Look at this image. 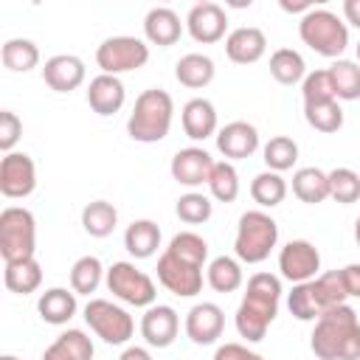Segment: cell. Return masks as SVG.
<instances>
[{
  "mask_svg": "<svg viewBox=\"0 0 360 360\" xmlns=\"http://www.w3.org/2000/svg\"><path fill=\"white\" fill-rule=\"evenodd\" d=\"M3 281L11 292L17 295H28L34 290H39L42 284V267L37 259H22V262H8L3 270Z\"/></svg>",
  "mask_w": 360,
  "mask_h": 360,
  "instance_id": "obj_29",
  "label": "cell"
},
{
  "mask_svg": "<svg viewBox=\"0 0 360 360\" xmlns=\"http://www.w3.org/2000/svg\"><path fill=\"white\" fill-rule=\"evenodd\" d=\"M298 37L307 48L326 59H340V53L349 45V28L346 22L329 11V8H312L298 22Z\"/></svg>",
  "mask_w": 360,
  "mask_h": 360,
  "instance_id": "obj_4",
  "label": "cell"
},
{
  "mask_svg": "<svg viewBox=\"0 0 360 360\" xmlns=\"http://www.w3.org/2000/svg\"><path fill=\"white\" fill-rule=\"evenodd\" d=\"M0 360H20V357H14V354H3Z\"/></svg>",
  "mask_w": 360,
  "mask_h": 360,
  "instance_id": "obj_52",
  "label": "cell"
},
{
  "mask_svg": "<svg viewBox=\"0 0 360 360\" xmlns=\"http://www.w3.org/2000/svg\"><path fill=\"white\" fill-rule=\"evenodd\" d=\"M287 307H290V315L298 318V321H318L323 315V307L318 301V292H315L312 281L292 284V292L287 295Z\"/></svg>",
  "mask_w": 360,
  "mask_h": 360,
  "instance_id": "obj_36",
  "label": "cell"
},
{
  "mask_svg": "<svg viewBox=\"0 0 360 360\" xmlns=\"http://www.w3.org/2000/svg\"><path fill=\"white\" fill-rule=\"evenodd\" d=\"M211 169H214V158L202 146H186V149L174 152L172 166H169L172 177L180 186H188V188H197V186L208 183Z\"/></svg>",
  "mask_w": 360,
  "mask_h": 360,
  "instance_id": "obj_16",
  "label": "cell"
},
{
  "mask_svg": "<svg viewBox=\"0 0 360 360\" xmlns=\"http://www.w3.org/2000/svg\"><path fill=\"white\" fill-rule=\"evenodd\" d=\"M166 250L174 253V256H180V259H186V262H191V264H200V267H202L205 259H208V242H205L200 233H194V231H180V233H174Z\"/></svg>",
  "mask_w": 360,
  "mask_h": 360,
  "instance_id": "obj_41",
  "label": "cell"
},
{
  "mask_svg": "<svg viewBox=\"0 0 360 360\" xmlns=\"http://www.w3.org/2000/svg\"><path fill=\"white\" fill-rule=\"evenodd\" d=\"M214 360H264L259 352H250L248 346L242 343H222L217 352H214Z\"/></svg>",
  "mask_w": 360,
  "mask_h": 360,
  "instance_id": "obj_46",
  "label": "cell"
},
{
  "mask_svg": "<svg viewBox=\"0 0 360 360\" xmlns=\"http://www.w3.org/2000/svg\"><path fill=\"white\" fill-rule=\"evenodd\" d=\"M281 8H284V11H304V14H307V11H312L315 6H312L309 0H301V3H290V0H281Z\"/></svg>",
  "mask_w": 360,
  "mask_h": 360,
  "instance_id": "obj_50",
  "label": "cell"
},
{
  "mask_svg": "<svg viewBox=\"0 0 360 360\" xmlns=\"http://www.w3.org/2000/svg\"><path fill=\"white\" fill-rule=\"evenodd\" d=\"M208 191L219 202H233L239 197V174H236V166L231 160L214 163L211 177H208Z\"/></svg>",
  "mask_w": 360,
  "mask_h": 360,
  "instance_id": "obj_37",
  "label": "cell"
},
{
  "mask_svg": "<svg viewBox=\"0 0 360 360\" xmlns=\"http://www.w3.org/2000/svg\"><path fill=\"white\" fill-rule=\"evenodd\" d=\"M79 304H76V292L73 290H65V287H51L39 295L37 301V312L45 323H53V326H62L68 323L73 315H76Z\"/></svg>",
  "mask_w": 360,
  "mask_h": 360,
  "instance_id": "obj_23",
  "label": "cell"
},
{
  "mask_svg": "<svg viewBox=\"0 0 360 360\" xmlns=\"http://www.w3.org/2000/svg\"><path fill=\"white\" fill-rule=\"evenodd\" d=\"M329 76H332L338 101H357L360 98V65L357 62L335 59L329 65Z\"/></svg>",
  "mask_w": 360,
  "mask_h": 360,
  "instance_id": "obj_32",
  "label": "cell"
},
{
  "mask_svg": "<svg viewBox=\"0 0 360 360\" xmlns=\"http://www.w3.org/2000/svg\"><path fill=\"white\" fill-rule=\"evenodd\" d=\"M242 278H245L242 276V264L233 256H217L205 267V281L217 292H233V290H239L242 287Z\"/></svg>",
  "mask_w": 360,
  "mask_h": 360,
  "instance_id": "obj_28",
  "label": "cell"
},
{
  "mask_svg": "<svg viewBox=\"0 0 360 360\" xmlns=\"http://www.w3.org/2000/svg\"><path fill=\"white\" fill-rule=\"evenodd\" d=\"M186 28H188V34H191L194 42L214 45V42H219V39L225 37V31H228V14H225V8H222L219 3L205 0V3L191 6L188 17H186Z\"/></svg>",
  "mask_w": 360,
  "mask_h": 360,
  "instance_id": "obj_13",
  "label": "cell"
},
{
  "mask_svg": "<svg viewBox=\"0 0 360 360\" xmlns=\"http://www.w3.org/2000/svg\"><path fill=\"white\" fill-rule=\"evenodd\" d=\"M214 59L205 56V53H186L177 59L174 65V79L183 84V87H191V90H200V87H208L214 82Z\"/></svg>",
  "mask_w": 360,
  "mask_h": 360,
  "instance_id": "obj_25",
  "label": "cell"
},
{
  "mask_svg": "<svg viewBox=\"0 0 360 360\" xmlns=\"http://www.w3.org/2000/svg\"><path fill=\"white\" fill-rule=\"evenodd\" d=\"M318 360H360V318L349 304L326 309L309 335Z\"/></svg>",
  "mask_w": 360,
  "mask_h": 360,
  "instance_id": "obj_1",
  "label": "cell"
},
{
  "mask_svg": "<svg viewBox=\"0 0 360 360\" xmlns=\"http://www.w3.org/2000/svg\"><path fill=\"white\" fill-rule=\"evenodd\" d=\"M118 360H152V354H149V349H143V346H127Z\"/></svg>",
  "mask_w": 360,
  "mask_h": 360,
  "instance_id": "obj_49",
  "label": "cell"
},
{
  "mask_svg": "<svg viewBox=\"0 0 360 360\" xmlns=\"http://www.w3.org/2000/svg\"><path fill=\"white\" fill-rule=\"evenodd\" d=\"M217 149L225 160H245L259 149V129L248 121H231L217 132Z\"/></svg>",
  "mask_w": 360,
  "mask_h": 360,
  "instance_id": "obj_17",
  "label": "cell"
},
{
  "mask_svg": "<svg viewBox=\"0 0 360 360\" xmlns=\"http://www.w3.org/2000/svg\"><path fill=\"white\" fill-rule=\"evenodd\" d=\"M281 278L273 273H253L248 278V292L236 309V332L248 343H259L267 335V326L278 315Z\"/></svg>",
  "mask_w": 360,
  "mask_h": 360,
  "instance_id": "obj_2",
  "label": "cell"
},
{
  "mask_svg": "<svg viewBox=\"0 0 360 360\" xmlns=\"http://www.w3.org/2000/svg\"><path fill=\"white\" fill-rule=\"evenodd\" d=\"M270 76L278 84H298L307 76V62L292 48H278L270 53Z\"/></svg>",
  "mask_w": 360,
  "mask_h": 360,
  "instance_id": "obj_31",
  "label": "cell"
},
{
  "mask_svg": "<svg viewBox=\"0 0 360 360\" xmlns=\"http://www.w3.org/2000/svg\"><path fill=\"white\" fill-rule=\"evenodd\" d=\"M340 276H343V284H346L349 298H360V264L357 262L354 264H346L340 270Z\"/></svg>",
  "mask_w": 360,
  "mask_h": 360,
  "instance_id": "obj_47",
  "label": "cell"
},
{
  "mask_svg": "<svg viewBox=\"0 0 360 360\" xmlns=\"http://www.w3.org/2000/svg\"><path fill=\"white\" fill-rule=\"evenodd\" d=\"M177 332H180V315L174 312V307H169V304L146 307V312L141 318V335H143L146 346L166 349L174 343Z\"/></svg>",
  "mask_w": 360,
  "mask_h": 360,
  "instance_id": "obj_15",
  "label": "cell"
},
{
  "mask_svg": "<svg viewBox=\"0 0 360 360\" xmlns=\"http://www.w3.org/2000/svg\"><path fill=\"white\" fill-rule=\"evenodd\" d=\"M180 121H183V132L191 138V141H205L217 132V110L208 98H191L183 104V112H180Z\"/></svg>",
  "mask_w": 360,
  "mask_h": 360,
  "instance_id": "obj_22",
  "label": "cell"
},
{
  "mask_svg": "<svg viewBox=\"0 0 360 360\" xmlns=\"http://www.w3.org/2000/svg\"><path fill=\"white\" fill-rule=\"evenodd\" d=\"M301 96H304V104L338 101V98H335V84H332L329 68H321V70L307 73V76H304V82H301Z\"/></svg>",
  "mask_w": 360,
  "mask_h": 360,
  "instance_id": "obj_43",
  "label": "cell"
},
{
  "mask_svg": "<svg viewBox=\"0 0 360 360\" xmlns=\"http://www.w3.org/2000/svg\"><path fill=\"white\" fill-rule=\"evenodd\" d=\"M292 194L301 202H323L329 197V174L321 172L318 166H304L292 174Z\"/></svg>",
  "mask_w": 360,
  "mask_h": 360,
  "instance_id": "obj_27",
  "label": "cell"
},
{
  "mask_svg": "<svg viewBox=\"0 0 360 360\" xmlns=\"http://www.w3.org/2000/svg\"><path fill=\"white\" fill-rule=\"evenodd\" d=\"M354 242H357V248H360V217L354 219Z\"/></svg>",
  "mask_w": 360,
  "mask_h": 360,
  "instance_id": "obj_51",
  "label": "cell"
},
{
  "mask_svg": "<svg viewBox=\"0 0 360 360\" xmlns=\"http://www.w3.org/2000/svg\"><path fill=\"white\" fill-rule=\"evenodd\" d=\"M104 281H107V290L129 307H152L158 298L155 281L143 270H138L132 262H112L107 267Z\"/></svg>",
  "mask_w": 360,
  "mask_h": 360,
  "instance_id": "obj_7",
  "label": "cell"
},
{
  "mask_svg": "<svg viewBox=\"0 0 360 360\" xmlns=\"http://www.w3.org/2000/svg\"><path fill=\"white\" fill-rule=\"evenodd\" d=\"M312 284H315V292H318V301H321L323 312H326V309H332V307H340V304H346V298H349V292H346V284H343V276H340V270H329V273H321L318 278H312Z\"/></svg>",
  "mask_w": 360,
  "mask_h": 360,
  "instance_id": "obj_42",
  "label": "cell"
},
{
  "mask_svg": "<svg viewBox=\"0 0 360 360\" xmlns=\"http://www.w3.org/2000/svg\"><path fill=\"white\" fill-rule=\"evenodd\" d=\"M250 197L262 208H276L287 197V180L278 172H270V169L267 172H259L250 180Z\"/></svg>",
  "mask_w": 360,
  "mask_h": 360,
  "instance_id": "obj_34",
  "label": "cell"
},
{
  "mask_svg": "<svg viewBox=\"0 0 360 360\" xmlns=\"http://www.w3.org/2000/svg\"><path fill=\"white\" fill-rule=\"evenodd\" d=\"M124 248L135 259H149L160 248V228L152 219H135L124 231Z\"/></svg>",
  "mask_w": 360,
  "mask_h": 360,
  "instance_id": "obj_24",
  "label": "cell"
},
{
  "mask_svg": "<svg viewBox=\"0 0 360 360\" xmlns=\"http://www.w3.org/2000/svg\"><path fill=\"white\" fill-rule=\"evenodd\" d=\"M84 62L79 59V56H73V53H56V56H51L48 62H45V68H42V79H45V84L51 87V90H56V93H70V90H76V87H82V82H84Z\"/></svg>",
  "mask_w": 360,
  "mask_h": 360,
  "instance_id": "obj_19",
  "label": "cell"
},
{
  "mask_svg": "<svg viewBox=\"0 0 360 360\" xmlns=\"http://www.w3.org/2000/svg\"><path fill=\"white\" fill-rule=\"evenodd\" d=\"M104 276H107V270L101 267L98 256H82L70 267V290L76 295H90V292L98 290Z\"/></svg>",
  "mask_w": 360,
  "mask_h": 360,
  "instance_id": "obj_35",
  "label": "cell"
},
{
  "mask_svg": "<svg viewBox=\"0 0 360 360\" xmlns=\"http://www.w3.org/2000/svg\"><path fill=\"white\" fill-rule=\"evenodd\" d=\"M158 281L177 298H194L202 290V267L163 250L158 259Z\"/></svg>",
  "mask_w": 360,
  "mask_h": 360,
  "instance_id": "obj_10",
  "label": "cell"
},
{
  "mask_svg": "<svg viewBox=\"0 0 360 360\" xmlns=\"http://www.w3.org/2000/svg\"><path fill=\"white\" fill-rule=\"evenodd\" d=\"M84 321L110 346H124L135 332L132 315L107 298H90L84 307Z\"/></svg>",
  "mask_w": 360,
  "mask_h": 360,
  "instance_id": "obj_8",
  "label": "cell"
},
{
  "mask_svg": "<svg viewBox=\"0 0 360 360\" xmlns=\"http://www.w3.org/2000/svg\"><path fill=\"white\" fill-rule=\"evenodd\" d=\"M0 59L8 70L14 73H28L39 65V48L31 42V39H22V37H14L3 45L0 51Z\"/></svg>",
  "mask_w": 360,
  "mask_h": 360,
  "instance_id": "obj_33",
  "label": "cell"
},
{
  "mask_svg": "<svg viewBox=\"0 0 360 360\" xmlns=\"http://www.w3.org/2000/svg\"><path fill=\"white\" fill-rule=\"evenodd\" d=\"M174 118V101L166 90L149 87L135 98V107L127 118V135L138 143H158L169 135Z\"/></svg>",
  "mask_w": 360,
  "mask_h": 360,
  "instance_id": "obj_3",
  "label": "cell"
},
{
  "mask_svg": "<svg viewBox=\"0 0 360 360\" xmlns=\"http://www.w3.org/2000/svg\"><path fill=\"white\" fill-rule=\"evenodd\" d=\"M37 188V166L25 152H8L0 160V194L8 200H22Z\"/></svg>",
  "mask_w": 360,
  "mask_h": 360,
  "instance_id": "obj_12",
  "label": "cell"
},
{
  "mask_svg": "<svg viewBox=\"0 0 360 360\" xmlns=\"http://www.w3.org/2000/svg\"><path fill=\"white\" fill-rule=\"evenodd\" d=\"M42 360H93V340L82 329H68L42 352Z\"/></svg>",
  "mask_w": 360,
  "mask_h": 360,
  "instance_id": "obj_26",
  "label": "cell"
},
{
  "mask_svg": "<svg viewBox=\"0 0 360 360\" xmlns=\"http://www.w3.org/2000/svg\"><path fill=\"white\" fill-rule=\"evenodd\" d=\"M278 270L292 284L312 281V278H318V270H321V253L312 242L292 239L278 250Z\"/></svg>",
  "mask_w": 360,
  "mask_h": 360,
  "instance_id": "obj_11",
  "label": "cell"
},
{
  "mask_svg": "<svg viewBox=\"0 0 360 360\" xmlns=\"http://www.w3.org/2000/svg\"><path fill=\"white\" fill-rule=\"evenodd\" d=\"M278 242V225L270 214L264 211H245L236 225V239H233V253L245 264H259L270 256V250Z\"/></svg>",
  "mask_w": 360,
  "mask_h": 360,
  "instance_id": "obj_5",
  "label": "cell"
},
{
  "mask_svg": "<svg viewBox=\"0 0 360 360\" xmlns=\"http://www.w3.org/2000/svg\"><path fill=\"white\" fill-rule=\"evenodd\" d=\"M343 17L354 28H360V0H343Z\"/></svg>",
  "mask_w": 360,
  "mask_h": 360,
  "instance_id": "obj_48",
  "label": "cell"
},
{
  "mask_svg": "<svg viewBox=\"0 0 360 360\" xmlns=\"http://www.w3.org/2000/svg\"><path fill=\"white\" fill-rule=\"evenodd\" d=\"M20 135H22V121L11 110H3L0 112V149L8 155L14 143L20 141Z\"/></svg>",
  "mask_w": 360,
  "mask_h": 360,
  "instance_id": "obj_45",
  "label": "cell"
},
{
  "mask_svg": "<svg viewBox=\"0 0 360 360\" xmlns=\"http://www.w3.org/2000/svg\"><path fill=\"white\" fill-rule=\"evenodd\" d=\"M146 62H149V45L138 37H107L96 48V65L101 68V73L110 76L138 70Z\"/></svg>",
  "mask_w": 360,
  "mask_h": 360,
  "instance_id": "obj_9",
  "label": "cell"
},
{
  "mask_svg": "<svg viewBox=\"0 0 360 360\" xmlns=\"http://www.w3.org/2000/svg\"><path fill=\"white\" fill-rule=\"evenodd\" d=\"M329 174V197L340 205H352L360 200V174L354 169H346V166H338Z\"/></svg>",
  "mask_w": 360,
  "mask_h": 360,
  "instance_id": "obj_39",
  "label": "cell"
},
{
  "mask_svg": "<svg viewBox=\"0 0 360 360\" xmlns=\"http://www.w3.org/2000/svg\"><path fill=\"white\" fill-rule=\"evenodd\" d=\"M124 98H127V90H124V82L118 76L98 73L87 84V104L98 115H115L124 107Z\"/></svg>",
  "mask_w": 360,
  "mask_h": 360,
  "instance_id": "obj_20",
  "label": "cell"
},
{
  "mask_svg": "<svg viewBox=\"0 0 360 360\" xmlns=\"http://www.w3.org/2000/svg\"><path fill=\"white\" fill-rule=\"evenodd\" d=\"M264 51H267V37L256 25L233 28L225 37V53L236 65H253V62H259L264 56Z\"/></svg>",
  "mask_w": 360,
  "mask_h": 360,
  "instance_id": "obj_18",
  "label": "cell"
},
{
  "mask_svg": "<svg viewBox=\"0 0 360 360\" xmlns=\"http://www.w3.org/2000/svg\"><path fill=\"white\" fill-rule=\"evenodd\" d=\"M304 118L312 129L318 132H338L343 127V110L338 101H318V104H304Z\"/></svg>",
  "mask_w": 360,
  "mask_h": 360,
  "instance_id": "obj_40",
  "label": "cell"
},
{
  "mask_svg": "<svg viewBox=\"0 0 360 360\" xmlns=\"http://www.w3.org/2000/svg\"><path fill=\"white\" fill-rule=\"evenodd\" d=\"M262 155H264L267 169L281 174V172H287V169L295 166V160H298V143L292 138H287V135H276V138H270L264 143Z\"/></svg>",
  "mask_w": 360,
  "mask_h": 360,
  "instance_id": "obj_38",
  "label": "cell"
},
{
  "mask_svg": "<svg viewBox=\"0 0 360 360\" xmlns=\"http://www.w3.org/2000/svg\"><path fill=\"white\" fill-rule=\"evenodd\" d=\"M225 329V312L214 301H200L186 312V335L197 346H211L217 338H222Z\"/></svg>",
  "mask_w": 360,
  "mask_h": 360,
  "instance_id": "obj_14",
  "label": "cell"
},
{
  "mask_svg": "<svg viewBox=\"0 0 360 360\" xmlns=\"http://www.w3.org/2000/svg\"><path fill=\"white\" fill-rule=\"evenodd\" d=\"M174 211H177V217H180L186 225H200V222H208V219H211L214 205H211V200H208L205 194L188 191V194H183V197L177 200Z\"/></svg>",
  "mask_w": 360,
  "mask_h": 360,
  "instance_id": "obj_44",
  "label": "cell"
},
{
  "mask_svg": "<svg viewBox=\"0 0 360 360\" xmlns=\"http://www.w3.org/2000/svg\"><path fill=\"white\" fill-rule=\"evenodd\" d=\"M37 250V219L22 205H8L0 211V256L3 264L34 259Z\"/></svg>",
  "mask_w": 360,
  "mask_h": 360,
  "instance_id": "obj_6",
  "label": "cell"
},
{
  "mask_svg": "<svg viewBox=\"0 0 360 360\" xmlns=\"http://www.w3.org/2000/svg\"><path fill=\"white\" fill-rule=\"evenodd\" d=\"M143 37H146V42L160 45V48L174 45L183 37V22H180L177 11H172L166 6L149 8L143 17Z\"/></svg>",
  "mask_w": 360,
  "mask_h": 360,
  "instance_id": "obj_21",
  "label": "cell"
},
{
  "mask_svg": "<svg viewBox=\"0 0 360 360\" xmlns=\"http://www.w3.org/2000/svg\"><path fill=\"white\" fill-rule=\"evenodd\" d=\"M357 62H360V42H357Z\"/></svg>",
  "mask_w": 360,
  "mask_h": 360,
  "instance_id": "obj_53",
  "label": "cell"
},
{
  "mask_svg": "<svg viewBox=\"0 0 360 360\" xmlns=\"http://www.w3.org/2000/svg\"><path fill=\"white\" fill-rule=\"evenodd\" d=\"M115 225H118V211H115L112 202H107V200H93V202H87V205L82 208V228H84L90 236L104 239V236H110V233L115 231Z\"/></svg>",
  "mask_w": 360,
  "mask_h": 360,
  "instance_id": "obj_30",
  "label": "cell"
}]
</instances>
